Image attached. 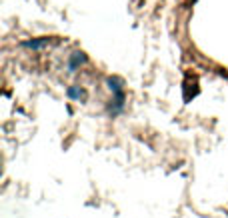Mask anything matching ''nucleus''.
Segmentation results:
<instances>
[{
	"label": "nucleus",
	"instance_id": "3",
	"mask_svg": "<svg viewBox=\"0 0 228 218\" xmlns=\"http://www.w3.org/2000/svg\"><path fill=\"white\" fill-rule=\"evenodd\" d=\"M66 94H68V98H74V100H80V98L84 96V92L78 88V86H70V88L66 90Z\"/></svg>",
	"mask_w": 228,
	"mask_h": 218
},
{
	"label": "nucleus",
	"instance_id": "1",
	"mask_svg": "<svg viewBox=\"0 0 228 218\" xmlns=\"http://www.w3.org/2000/svg\"><path fill=\"white\" fill-rule=\"evenodd\" d=\"M48 44V38H36V40H26L24 42V46L26 48H42V46H46Z\"/></svg>",
	"mask_w": 228,
	"mask_h": 218
},
{
	"label": "nucleus",
	"instance_id": "2",
	"mask_svg": "<svg viewBox=\"0 0 228 218\" xmlns=\"http://www.w3.org/2000/svg\"><path fill=\"white\" fill-rule=\"evenodd\" d=\"M86 60V56L82 52H74V56H72V60H70V70H74L76 66H78V64H82Z\"/></svg>",
	"mask_w": 228,
	"mask_h": 218
},
{
	"label": "nucleus",
	"instance_id": "4",
	"mask_svg": "<svg viewBox=\"0 0 228 218\" xmlns=\"http://www.w3.org/2000/svg\"><path fill=\"white\" fill-rule=\"evenodd\" d=\"M108 86H110L112 92H122L120 90V80L118 78H108Z\"/></svg>",
	"mask_w": 228,
	"mask_h": 218
}]
</instances>
